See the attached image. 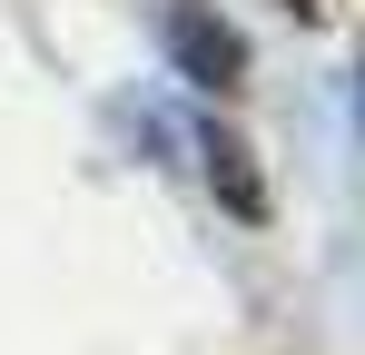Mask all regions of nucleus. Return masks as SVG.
Returning a JSON list of instances; mask_svg holds the SVG:
<instances>
[{
    "label": "nucleus",
    "instance_id": "nucleus-1",
    "mask_svg": "<svg viewBox=\"0 0 365 355\" xmlns=\"http://www.w3.org/2000/svg\"><path fill=\"white\" fill-rule=\"evenodd\" d=\"M168 50H178V69L197 79V89H237V69H247L237 30H227V20H207L197 0H168Z\"/></svg>",
    "mask_w": 365,
    "mask_h": 355
},
{
    "label": "nucleus",
    "instance_id": "nucleus-2",
    "mask_svg": "<svg viewBox=\"0 0 365 355\" xmlns=\"http://www.w3.org/2000/svg\"><path fill=\"white\" fill-rule=\"evenodd\" d=\"M207 187L227 197V217H267V187H257V168H247V138H227V128H207Z\"/></svg>",
    "mask_w": 365,
    "mask_h": 355
}]
</instances>
